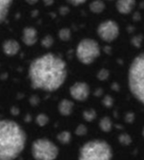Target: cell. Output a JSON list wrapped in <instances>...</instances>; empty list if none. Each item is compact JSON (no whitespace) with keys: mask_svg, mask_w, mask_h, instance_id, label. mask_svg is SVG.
I'll list each match as a JSON object with an SVG mask.
<instances>
[{"mask_svg":"<svg viewBox=\"0 0 144 160\" xmlns=\"http://www.w3.org/2000/svg\"><path fill=\"white\" fill-rule=\"evenodd\" d=\"M28 76L34 89L49 92H56L67 78L66 62L55 54H44L30 63Z\"/></svg>","mask_w":144,"mask_h":160,"instance_id":"6da1fadb","label":"cell"},{"mask_svg":"<svg viewBox=\"0 0 144 160\" xmlns=\"http://www.w3.org/2000/svg\"><path fill=\"white\" fill-rule=\"evenodd\" d=\"M27 135L14 121L0 120V160H14L24 151Z\"/></svg>","mask_w":144,"mask_h":160,"instance_id":"7a4b0ae2","label":"cell"},{"mask_svg":"<svg viewBox=\"0 0 144 160\" xmlns=\"http://www.w3.org/2000/svg\"><path fill=\"white\" fill-rule=\"evenodd\" d=\"M128 87L133 96L144 106V52L137 55L130 64Z\"/></svg>","mask_w":144,"mask_h":160,"instance_id":"3957f363","label":"cell"},{"mask_svg":"<svg viewBox=\"0 0 144 160\" xmlns=\"http://www.w3.org/2000/svg\"><path fill=\"white\" fill-rule=\"evenodd\" d=\"M112 148L105 140L94 139L86 142L79 151V160H111Z\"/></svg>","mask_w":144,"mask_h":160,"instance_id":"277c9868","label":"cell"},{"mask_svg":"<svg viewBox=\"0 0 144 160\" xmlns=\"http://www.w3.org/2000/svg\"><path fill=\"white\" fill-rule=\"evenodd\" d=\"M101 49L99 43L93 39H83L79 42L76 49L77 59L85 65H90L94 62L100 56Z\"/></svg>","mask_w":144,"mask_h":160,"instance_id":"5b68a950","label":"cell"},{"mask_svg":"<svg viewBox=\"0 0 144 160\" xmlns=\"http://www.w3.org/2000/svg\"><path fill=\"white\" fill-rule=\"evenodd\" d=\"M31 152L35 160H56L59 150L52 140L38 138L32 143Z\"/></svg>","mask_w":144,"mask_h":160,"instance_id":"8992f818","label":"cell"},{"mask_svg":"<svg viewBox=\"0 0 144 160\" xmlns=\"http://www.w3.org/2000/svg\"><path fill=\"white\" fill-rule=\"evenodd\" d=\"M97 34L104 42H111L119 37V25L113 20H106L98 26Z\"/></svg>","mask_w":144,"mask_h":160,"instance_id":"52a82bcc","label":"cell"},{"mask_svg":"<svg viewBox=\"0 0 144 160\" xmlns=\"http://www.w3.org/2000/svg\"><path fill=\"white\" fill-rule=\"evenodd\" d=\"M91 93L90 86L86 82H76L70 88V94L76 101H85L89 98Z\"/></svg>","mask_w":144,"mask_h":160,"instance_id":"ba28073f","label":"cell"},{"mask_svg":"<svg viewBox=\"0 0 144 160\" xmlns=\"http://www.w3.org/2000/svg\"><path fill=\"white\" fill-rule=\"evenodd\" d=\"M136 7V0H117L116 9L123 15H127L132 12Z\"/></svg>","mask_w":144,"mask_h":160,"instance_id":"9c48e42d","label":"cell"},{"mask_svg":"<svg viewBox=\"0 0 144 160\" xmlns=\"http://www.w3.org/2000/svg\"><path fill=\"white\" fill-rule=\"evenodd\" d=\"M22 40L28 46L35 44L36 42L38 41V33H37L36 29L33 28H25L24 31H23Z\"/></svg>","mask_w":144,"mask_h":160,"instance_id":"30bf717a","label":"cell"},{"mask_svg":"<svg viewBox=\"0 0 144 160\" xmlns=\"http://www.w3.org/2000/svg\"><path fill=\"white\" fill-rule=\"evenodd\" d=\"M3 51L7 56H15L20 51V44L15 40H8L3 43Z\"/></svg>","mask_w":144,"mask_h":160,"instance_id":"8fae6325","label":"cell"},{"mask_svg":"<svg viewBox=\"0 0 144 160\" xmlns=\"http://www.w3.org/2000/svg\"><path fill=\"white\" fill-rule=\"evenodd\" d=\"M74 108H75V104L68 99H63L58 104V111L62 116L71 115L73 113Z\"/></svg>","mask_w":144,"mask_h":160,"instance_id":"7c38bea8","label":"cell"},{"mask_svg":"<svg viewBox=\"0 0 144 160\" xmlns=\"http://www.w3.org/2000/svg\"><path fill=\"white\" fill-rule=\"evenodd\" d=\"M12 2L13 0H0V24L8 16Z\"/></svg>","mask_w":144,"mask_h":160,"instance_id":"4fadbf2b","label":"cell"},{"mask_svg":"<svg viewBox=\"0 0 144 160\" xmlns=\"http://www.w3.org/2000/svg\"><path fill=\"white\" fill-rule=\"evenodd\" d=\"M106 8V5L105 3L102 1V0H94V1H92L91 4H90V10L93 13H101L104 12Z\"/></svg>","mask_w":144,"mask_h":160,"instance_id":"5bb4252c","label":"cell"},{"mask_svg":"<svg viewBox=\"0 0 144 160\" xmlns=\"http://www.w3.org/2000/svg\"><path fill=\"white\" fill-rule=\"evenodd\" d=\"M99 126H100V128H101L102 131H104L106 133H108L112 129V122H111V120L108 117H104L100 121Z\"/></svg>","mask_w":144,"mask_h":160,"instance_id":"9a60e30c","label":"cell"},{"mask_svg":"<svg viewBox=\"0 0 144 160\" xmlns=\"http://www.w3.org/2000/svg\"><path fill=\"white\" fill-rule=\"evenodd\" d=\"M57 140H58L60 143H62V144H67V143L70 142V140H71V138H72V135H71V133L68 132V131H62V132H60V133L57 135Z\"/></svg>","mask_w":144,"mask_h":160,"instance_id":"2e32d148","label":"cell"},{"mask_svg":"<svg viewBox=\"0 0 144 160\" xmlns=\"http://www.w3.org/2000/svg\"><path fill=\"white\" fill-rule=\"evenodd\" d=\"M83 117L84 120H86L87 122H92L95 120V118L97 117V113L94 109H88L83 112Z\"/></svg>","mask_w":144,"mask_h":160,"instance_id":"e0dca14e","label":"cell"},{"mask_svg":"<svg viewBox=\"0 0 144 160\" xmlns=\"http://www.w3.org/2000/svg\"><path fill=\"white\" fill-rule=\"evenodd\" d=\"M119 142L123 145V146H128L129 144H131L132 142V138L131 137L126 134V133H122L119 136Z\"/></svg>","mask_w":144,"mask_h":160,"instance_id":"ac0fdd59","label":"cell"},{"mask_svg":"<svg viewBox=\"0 0 144 160\" xmlns=\"http://www.w3.org/2000/svg\"><path fill=\"white\" fill-rule=\"evenodd\" d=\"M58 36H59V39L61 41L67 42L71 38V30L69 28H62V29H60Z\"/></svg>","mask_w":144,"mask_h":160,"instance_id":"d6986e66","label":"cell"},{"mask_svg":"<svg viewBox=\"0 0 144 160\" xmlns=\"http://www.w3.org/2000/svg\"><path fill=\"white\" fill-rule=\"evenodd\" d=\"M48 122H49V119L45 114H39L36 118V122L40 126H44Z\"/></svg>","mask_w":144,"mask_h":160,"instance_id":"ffe728a7","label":"cell"},{"mask_svg":"<svg viewBox=\"0 0 144 160\" xmlns=\"http://www.w3.org/2000/svg\"><path fill=\"white\" fill-rule=\"evenodd\" d=\"M142 41H143V36L142 35H137V36H134L132 38L131 43L135 47H140L141 46V43H142Z\"/></svg>","mask_w":144,"mask_h":160,"instance_id":"44dd1931","label":"cell"},{"mask_svg":"<svg viewBox=\"0 0 144 160\" xmlns=\"http://www.w3.org/2000/svg\"><path fill=\"white\" fill-rule=\"evenodd\" d=\"M109 76V72H108V70H107V69H102V70H100L99 71V72L97 73V77H98V79H100V80H106V79H107V77Z\"/></svg>","mask_w":144,"mask_h":160,"instance_id":"7402d4cb","label":"cell"},{"mask_svg":"<svg viewBox=\"0 0 144 160\" xmlns=\"http://www.w3.org/2000/svg\"><path fill=\"white\" fill-rule=\"evenodd\" d=\"M87 133V127L84 124L78 125V127L76 129V134L78 136H84Z\"/></svg>","mask_w":144,"mask_h":160,"instance_id":"603a6c76","label":"cell"},{"mask_svg":"<svg viewBox=\"0 0 144 160\" xmlns=\"http://www.w3.org/2000/svg\"><path fill=\"white\" fill-rule=\"evenodd\" d=\"M103 104L107 107V108H110L113 105V98L109 95H107L104 99H103Z\"/></svg>","mask_w":144,"mask_h":160,"instance_id":"cb8c5ba5","label":"cell"},{"mask_svg":"<svg viewBox=\"0 0 144 160\" xmlns=\"http://www.w3.org/2000/svg\"><path fill=\"white\" fill-rule=\"evenodd\" d=\"M53 43V39L51 36H46L43 40H42V45L44 47H50Z\"/></svg>","mask_w":144,"mask_h":160,"instance_id":"d4e9b609","label":"cell"},{"mask_svg":"<svg viewBox=\"0 0 144 160\" xmlns=\"http://www.w3.org/2000/svg\"><path fill=\"white\" fill-rule=\"evenodd\" d=\"M124 120L127 123H132L134 121H135V114L133 112H128L126 113L125 117H124Z\"/></svg>","mask_w":144,"mask_h":160,"instance_id":"484cf974","label":"cell"},{"mask_svg":"<svg viewBox=\"0 0 144 160\" xmlns=\"http://www.w3.org/2000/svg\"><path fill=\"white\" fill-rule=\"evenodd\" d=\"M67 1L72 4V5H74V6H79V5H82L84 4L87 0H67Z\"/></svg>","mask_w":144,"mask_h":160,"instance_id":"4316f807","label":"cell"},{"mask_svg":"<svg viewBox=\"0 0 144 160\" xmlns=\"http://www.w3.org/2000/svg\"><path fill=\"white\" fill-rule=\"evenodd\" d=\"M37 1H38V0H27V2L28 4H30V5H33V4H35Z\"/></svg>","mask_w":144,"mask_h":160,"instance_id":"83f0119b","label":"cell"},{"mask_svg":"<svg viewBox=\"0 0 144 160\" xmlns=\"http://www.w3.org/2000/svg\"><path fill=\"white\" fill-rule=\"evenodd\" d=\"M142 135H143V137H144V128H143V130H142Z\"/></svg>","mask_w":144,"mask_h":160,"instance_id":"f1b7e54d","label":"cell"},{"mask_svg":"<svg viewBox=\"0 0 144 160\" xmlns=\"http://www.w3.org/2000/svg\"><path fill=\"white\" fill-rule=\"evenodd\" d=\"M108 1H111V0H108Z\"/></svg>","mask_w":144,"mask_h":160,"instance_id":"f546056e","label":"cell"}]
</instances>
